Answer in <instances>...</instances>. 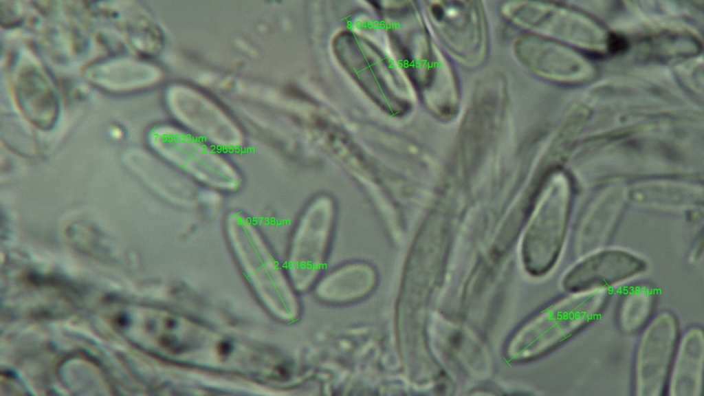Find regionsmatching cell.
<instances>
[{
  "mask_svg": "<svg viewBox=\"0 0 704 396\" xmlns=\"http://www.w3.org/2000/svg\"><path fill=\"white\" fill-rule=\"evenodd\" d=\"M608 298V292L600 289L584 295L569 296L549 307L514 341V358L522 359L529 347L525 359L556 347L593 320Z\"/></svg>",
  "mask_w": 704,
  "mask_h": 396,
  "instance_id": "cell-1",
  "label": "cell"
},
{
  "mask_svg": "<svg viewBox=\"0 0 704 396\" xmlns=\"http://www.w3.org/2000/svg\"><path fill=\"white\" fill-rule=\"evenodd\" d=\"M429 11L437 36L451 55L470 67L485 60L487 32L480 2L432 1Z\"/></svg>",
  "mask_w": 704,
  "mask_h": 396,
  "instance_id": "cell-2",
  "label": "cell"
},
{
  "mask_svg": "<svg viewBox=\"0 0 704 396\" xmlns=\"http://www.w3.org/2000/svg\"><path fill=\"white\" fill-rule=\"evenodd\" d=\"M643 338L637 362V390L644 395L664 390L678 341L675 318L663 314L652 324Z\"/></svg>",
  "mask_w": 704,
  "mask_h": 396,
  "instance_id": "cell-3",
  "label": "cell"
},
{
  "mask_svg": "<svg viewBox=\"0 0 704 396\" xmlns=\"http://www.w3.org/2000/svg\"><path fill=\"white\" fill-rule=\"evenodd\" d=\"M642 261L621 251L593 255L577 265L566 276L564 287L571 292L602 289L642 271Z\"/></svg>",
  "mask_w": 704,
  "mask_h": 396,
  "instance_id": "cell-4",
  "label": "cell"
},
{
  "mask_svg": "<svg viewBox=\"0 0 704 396\" xmlns=\"http://www.w3.org/2000/svg\"><path fill=\"white\" fill-rule=\"evenodd\" d=\"M676 364L674 390L676 395H694L699 389L703 365V335L699 331L687 333Z\"/></svg>",
  "mask_w": 704,
  "mask_h": 396,
  "instance_id": "cell-5",
  "label": "cell"
},
{
  "mask_svg": "<svg viewBox=\"0 0 704 396\" xmlns=\"http://www.w3.org/2000/svg\"><path fill=\"white\" fill-rule=\"evenodd\" d=\"M27 87L21 86V101L25 106L28 115L38 126L43 128L50 126L56 116V98L50 87L36 74V83H28Z\"/></svg>",
  "mask_w": 704,
  "mask_h": 396,
  "instance_id": "cell-6",
  "label": "cell"
},
{
  "mask_svg": "<svg viewBox=\"0 0 704 396\" xmlns=\"http://www.w3.org/2000/svg\"><path fill=\"white\" fill-rule=\"evenodd\" d=\"M654 293L648 287L630 291L624 298L619 311V324L624 331L635 332L648 320L653 309Z\"/></svg>",
  "mask_w": 704,
  "mask_h": 396,
  "instance_id": "cell-7",
  "label": "cell"
},
{
  "mask_svg": "<svg viewBox=\"0 0 704 396\" xmlns=\"http://www.w3.org/2000/svg\"><path fill=\"white\" fill-rule=\"evenodd\" d=\"M608 45L609 50L616 53L621 52L626 47V41L617 35H612L609 37Z\"/></svg>",
  "mask_w": 704,
  "mask_h": 396,
  "instance_id": "cell-8",
  "label": "cell"
}]
</instances>
